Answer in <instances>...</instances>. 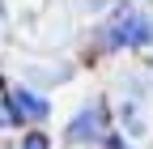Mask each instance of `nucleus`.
I'll list each match as a JSON object with an SVG mask.
<instances>
[{
  "label": "nucleus",
  "mask_w": 153,
  "mask_h": 149,
  "mask_svg": "<svg viewBox=\"0 0 153 149\" xmlns=\"http://www.w3.org/2000/svg\"><path fill=\"white\" fill-rule=\"evenodd\" d=\"M17 149H47V136H43V132H30L22 145H17Z\"/></svg>",
  "instance_id": "nucleus-4"
},
{
  "label": "nucleus",
  "mask_w": 153,
  "mask_h": 149,
  "mask_svg": "<svg viewBox=\"0 0 153 149\" xmlns=\"http://www.w3.org/2000/svg\"><path fill=\"white\" fill-rule=\"evenodd\" d=\"M153 39V17L136 9H119L106 26V43L111 47H145Z\"/></svg>",
  "instance_id": "nucleus-1"
},
{
  "label": "nucleus",
  "mask_w": 153,
  "mask_h": 149,
  "mask_svg": "<svg viewBox=\"0 0 153 149\" xmlns=\"http://www.w3.org/2000/svg\"><path fill=\"white\" fill-rule=\"evenodd\" d=\"M4 102H9V115L13 119H22V124H34V119H47V98H38L34 94V89H22V85H17V89H9V94H4Z\"/></svg>",
  "instance_id": "nucleus-3"
},
{
  "label": "nucleus",
  "mask_w": 153,
  "mask_h": 149,
  "mask_svg": "<svg viewBox=\"0 0 153 149\" xmlns=\"http://www.w3.org/2000/svg\"><path fill=\"white\" fill-rule=\"evenodd\" d=\"M111 149H128V145H123V141H119V136H111Z\"/></svg>",
  "instance_id": "nucleus-6"
},
{
  "label": "nucleus",
  "mask_w": 153,
  "mask_h": 149,
  "mask_svg": "<svg viewBox=\"0 0 153 149\" xmlns=\"http://www.w3.org/2000/svg\"><path fill=\"white\" fill-rule=\"evenodd\" d=\"M102 136H106V107H102V102L81 107V111L72 115V124H68V141L94 145V141H102Z\"/></svg>",
  "instance_id": "nucleus-2"
},
{
  "label": "nucleus",
  "mask_w": 153,
  "mask_h": 149,
  "mask_svg": "<svg viewBox=\"0 0 153 149\" xmlns=\"http://www.w3.org/2000/svg\"><path fill=\"white\" fill-rule=\"evenodd\" d=\"M0 98H4V94H0ZM9 119H13V115H9V107H0V128H4Z\"/></svg>",
  "instance_id": "nucleus-5"
}]
</instances>
